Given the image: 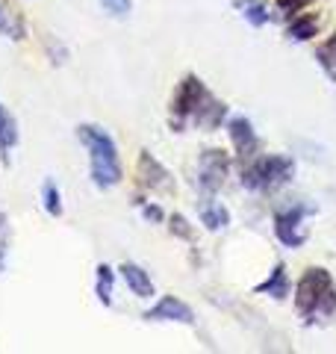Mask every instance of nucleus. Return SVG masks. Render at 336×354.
<instances>
[{
    "mask_svg": "<svg viewBox=\"0 0 336 354\" xmlns=\"http://www.w3.org/2000/svg\"><path fill=\"white\" fill-rule=\"evenodd\" d=\"M209 88L204 86V80L195 74H186L174 88V97L168 104V124L180 133L189 121H195V115L200 113V106L209 101Z\"/></svg>",
    "mask_w": 336,
    "mask_h": 354,
    "instance_id": "nucleus-4",
    "label": "nucleus"
},
{
    "mask_svg": "<svg viewBox=\"0 0 336 354\" xmlns=\"http://www.w3.org/2000/svg\"><path fill=\"white\" fill-rule=\"evenodd\" d=\"M319 27H321V21L316 12H298L289 21L286 36H289V41H310L319 36Z\"/></svg>",
    "mask_w": 336,
    "mask_h": 354,
    "instance_id": "nucleus-13",
    "label": "nucleus"
},
{
    "mask_svg": "<svg viewBox=\"0 0 336 354\" xmlns=\"http://www.w3.org/2000/svg\"><path fill=\"white\" fill-rule=\"evenodd\" d=\"M144 319L148 322H174V325H195V310L186 301H180L177 295H162L153 307L144 310Z\"/></svg>",
    "mask_w": 336,
    "mask_h": 354,
    "instance_id": "nucleus-9",
    "label": "nucleus"
},
{
    "mask_svg": "<svg viewBox=\"0 0 336 354\" xmlns=\"http://www.w3.org/2000/svg\"><path fill=\"white\" fill-rule=\"evenodd\" d=\"M227 136H230V145H233V153L239 157V162H248L256 157L260 151V136H256L254 124L245 115H230L227 121Z\"/></svg>",
    "mask_w": 336,
    "mask_h": 354,
    "instance_id": "nucleus-8",
    "label": "nucleus"
},
{
    "mask_svg": "<svg viewBox=\"0 0 336 354\" xmlns=\"http://www.w3.org/2000/svg\"><path fill=\"white\" fill-rule=\"evenodd\" d=\"M312 213V207L307 204H286L274 209V236L280 245L286 248H301L310 236L307 216Z\"/></svg>",
    "mask_w": 336,
    "mask_h": 354,
    "instance_id": "nucleus-5",
    "label": "nucleus"
},
{
    "mask_svg": "<svg viewBox=\"0 0 336 354\" xmlns=\"http://www.w3.org/2000/svg\"><path fill=\"white\" fill-rule=\"evenodd\" d=\"M121 278H124V283L130 286V292L136 298H144V301H148V298L156 295L151 272L144 269V266H139V263H124V266H121Z\"/></svg>",
    "mask_w": 336,
    "mask_h": 354,
    "instance_id": "nucleus-11",
    "label": "nucleus"
},
{
    "mask_svg": "<svg viewBox=\"0 0 336 354\" xmlns=\"http://www.w3.org/2000/svg\"><path fill=\"white\" fill-rule=\"evenodd\" d=\"M112 292H115V272L109 263H97L95 272V295L104 307H112Z\"/></svg>",
    "mask_w": 336,
    "mask_h": 354,
    "instance_id": "nucleus-16",
    "label": "nucleus"
},
{
    "mask_svg": "<svg viewBox=\"0 0 336 354\" xmlns=\"http://www.w3.org/2000/svg\"><path fill=\"white\" fill-rule=\"evenodd\" d=\"M316 0H274V6H277V12H283L286 18H292L298 12H304V9H310Z\"/></svg>",
    "mask_w": 336,
    "mask_h": 354,
    "instance_id": "nucleus-23",
    "label": "nucleus"
},
{
    "mask_svg": "<svg viewBox=\"0 0 336 354\" xmlns=\"http://www.w3.org/2000/svg\"><path fill=\"white\" fill-rule=\"evenodd\" d=\"M227 171H230V157L227 151L218 148H207L198 160V186L207 195H216L224 183H227Z\"/></svg>",
    "mask_w": 336,
    "mask_h": 354,
    "instance_id": "nucleus-6",
    "label": "nucleus"
},
{
    "mask_svg": "<svg viewBox=\"0 0 336 354\" xmlns=\"http://www.w3.org/2000/svg\"><path fill=\"white\" fill-rule=\"evenodd\" d=\"M104 6V12L112 18H127L133 12V0H97Z\"/></svg>",
    "mask_w": 336,
    "mask_h": 354,
    "instance_id": "nucleus-22",
    "label": "nucleus"
},
{
    "mask_svg": "<svg viewBox=\"0 0 336 354\" xmlns=\"http://www.w3.org/2000/svg\"><path fill=\"white\" fill-rule=\"evenodd\" d=\"M136 183L144 192H171V171L153 157L151 151H139V162H136Z\"/></svg>",
    "mask_w": 336,
    "mask_h": 354,
    "instance_id": "nucleus-7",
    "label": "nucleus"
},
{
    "mask_svg": "<svg viewBox=\"0 0 336 354\" xmlns=\"http://www.w3.org/2000/svg\"><path fill=\"white\" fill-rule=\"evenodd\" d=\"M6 254H9V245H6V239L0 242V272H3V263H6Z\"/></svg>",
    "mask_w": 336,
    "mask_h": 354,
    "instance_id": "nucleus-26",
    "label": "nucleus"
},
{
    "mask_svg": "<svg viewBox=\"0 0 336 354\" xmlns=\"http://www.w3.org/2000/svg\"><path fill=\"white\" fill-rule=\"evenodd\" d=\"M168 227H171L174 236H180V239H186V242H195V230H192V225H189L186 216L171 213V216H168Z\"/></svg>",
    "mask_w": 336,
    "mask_h": 354,
    "instance_id": "nucleus-21",
    "label": "nucleus"
},
{
    "mask_svg": "<svg viewBox=\"0 0 336 354\" xmlns=\"http://www.w3.org/2000/svg\"><path fill=\"white\" fill-rule=\"evenodd\" d=\"M295 313L304 319V322L330 319L336 313V283H333L328 269H321V266H310V269L298 278Z\"/></svg>",
    "mask_w": 336,
    "mask_h": 354,
    "instance_id": "nucleus-2",
    "label": "nucleus"
},
{
    "mask_svg": "<svg viewBox=\"0 0 336 354\" xmlns=\"http://www.w3.org/2000/svg\"><path fill=\"white\" fill-rule=\"evenodd\" d=\"M77 139L83 142L88 153V174L97 189H112L124 180V165L118 157V145L104 127L97 124H80L77 127Z\"/></svg>",
    "mask_w": 336,
    "mask_h": 354,
    "instance_id": "nucleus-1",
    "label": "nucleus"
},
{
    "mask_svg": "<svg viewBox=\"0 0 336 354\" xmlns=\"http://www.w3.org/2000/svg\"><path fill=\"white\" fill-rule=\"evenodd\" d=\"M0 36L6 39H24L27 36V27H24V18H21L6 0H0Z\"/></svg>",
    "mask_w": 336,
    "mask_h": 354,
    "instance_id": "nucleus-15",
    "label": "nucleus"
},
{
    "mask_svg": "<svg viewBox=\"0 0 336 354\" xmlns=\"http://www.w3.org/2000/svg\"><path fill=\"white\" fill-rule=\"evenodd\" d=\"M3 225H6V216H3V213H0V230H3Z\"/></svg>",
    "mask_w": 336,
    "mask_h": 354,
    "instance_id": "nucleus-27",
    "label": "nucleus"
},
{
    "mask_svg": "<svg viewBox=\"0 0 336 354\" xmlns=\"http://www.w3.org/2000/svg\"><path fill=\"white\" fill-rule=\"evenodd\" d=\"M198 216H200V225H204L207 230H212V234H218V230H224L230 225V209L224 207L221 201H212V198L200 201Z\"/></svg>",
    "mask_w": 336,
    "mask_h": 354,
    "instance_id": "nucleus-12",
    "label": "nucleus"
},
{
    "mask_svg": "<svg viewBox=\"0 0 336 354\" xmlns=\"http://www.w3.org/2000/svg\"><path fill=\"white\" fill-rule=\"evenodd\" d=\"M239 9H242V18L251 27H265L272 21V12H268V6L263 0H239Z\"/></svg>",
    "mask_w": 336,
    "mask_h": 354,
    "instance_id": "nucleus-18",
    "label": "nucleus"
},
{
    "mask_svg": "<svg viewBox=\"0 0 336 354\" xmlns=\"http://www.w3.org/2000/svg\"><path fill=\"white\" fill-rule=\"evenodd\" d=\"M48 50H50V59H53V65L65 62V57H68V50L59 48V41H56V39H48Z\"/></svg>",
    "mask_w": 336,
    "mask_h": 354,
    "instance_id": "nucleus-25",
    "label": "nucleus"
},
{
    "mask_svg": "<svg viewBox=\"0 0 336 354\" xmlns=\"http://www.w3.org/2000/svg\"><path fill=\"white\" fill-rule=\"evenodd\" d=\"M254 292L265 295V298H274V301H286L289 292H292V281H289V274H286V266L277 263L274 269L268 272V278L254 286Z\"/></svg>",
    "mask_w": 336,
    "mask_h": 354,
    "instance_id": "nucleus-10",
    "label": "nucleus"
},
{
    "mask_svg": "<svg viewBox=\"0 0 336 354\" xmlns=\"http://www.w3.org/2000/svg\"><path fill=\"white\" fill-rule=\"evenodd\" d=\"M15 145H18V121L0 104V153H9Z\"/></svg>",
    "mask_w": 336,
    "mask_h": 354,
    "instance_id": "nucleus-17",
    "label": "nucleus"
},
{
    "mask_svg": "<svg viewBox=\"0 0 336 354\" xmlns=\"http://www.w3.org/2000/svg\"><path fill=\"white\" fill-rule=\"evenodd\" d=\"M227 121V104H221L216 95H209V101L200 106V113L195 115V124L204 130H216Z\"/></svg>",
    "mask_w": 336,
    "mask_h": 354,
    "instance_id": "nucleus-14",
    "label": "nucleus"
},
{
    "mask_svg": "<svg viewBox=\"0 0 336 354\" xmlns=\"http://www.w3.org/2000/svg\"><path fill=\"white\" fill-rule=\"evenodd\" d=\"M136 204L142 207V216L148 218V221H162V218H165V213H162L160 204H148V201H142V198H136Z\"/></svg>",
    "mask_w": 336,
    "mask_h": 354,
    "instance_id": "nucleus-24",
    "label": "nucleus"
},
{
    "mask_svg": "<svg viewBox=\"0 0 336 354\" xmlns=\"http://www.w3.org/2000/svg\"><path fill=\"white\" fill-rule=\"evenodd\" d=\"M41 207L48 209V216H53V218L62 216V192L53 180H44V186H41Z\"/></svg>",
    "mask_w": 336,
    "mask_h": 354,
    "instance_id": "nucleus-19",
    "label": "nucleus"
},
{
    "mask_svg": "<svg viewBox=\"0 0 336 354\" xmlns=\"http://www.w3.org/2000/svg\"><path fill=\"white\" fill-rule=\"evenodd\" d=\"M295 177V162L283 153H256L242 162V186L251 192H277Z\"/></svg>",
    "mask_w": 336,
    "mask_h": 354,
    "instance_id": "nucleus-3",
    "label": "nucleus"
},
{
    "mask_svg": "<svg viewBox=\"0 0 336 354\" xmlns=\"http://www.w3.org/2000/svg\"><path fill=\"white\" fill-rule=\"evenodd\" d=\"M316 59H319V65H321V68L328 71L330 77H336V32H330V36L319 44Z\"/></svg>",
    "mask_w": 336,
    "mask_h": 354,
    "instance_id": "nucleus-20",
    "label": "nucleus"
}]
</instances>
